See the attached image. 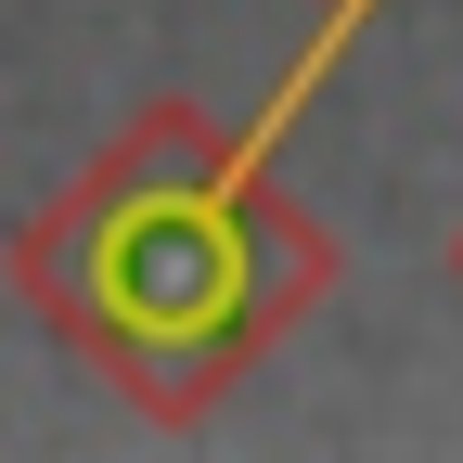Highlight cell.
<instances>
[{
	"instance_id": "obj_1",
	"label": "cell",
	"mask_w": 463,
	"mask_h": 463,
	"mask_svg": "<svg viewBox=\"0 0 463 463\" xmlns=\"http://www.w3.org/2000/svg\"><path fill=\"white\" fill-rule=\"evenodd\" d=\"M347 245L270 181L258 129L206 103H142L65 194L14 232V297L52 347L129 399L142 425H206L283 335L335 297Z\"/></svg>"
},
{
	"instance_id": "obj_2",
	"label": "cell",
	"mask_w": 463,
	"mask_h": 463,
	"mask_svg": "<svg viewBox=\"0 0 463 463\" xmlns=\"http://www.w3.org/2000/svg\"><path fill=\"white\" fill-rule=\"evenodd\" d=\"M309 14H335V26H347V14H361V0H309Z\"/></svg>"
},
{
	"instance_id": "obj_3",
	"label": "cell",
	"mask_w": 463,
	"mask_h": 463,
	"mask_svg": "<svg viewBox=\"0 0 463 463\" xmlns=\"http://www.w3.org/2000/svg\"><path fill=\"white\" fill-rule=\"evenodd\" d=\"M450 270H463V232H450Z\"/></svg>"
}]
</instances>
